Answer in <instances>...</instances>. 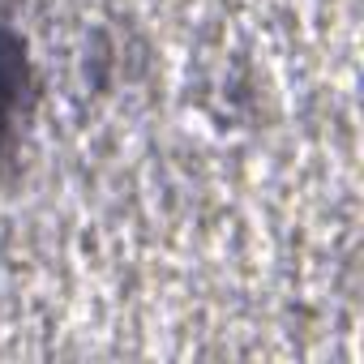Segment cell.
I'll return each instance as SVG.
<instances>
[{"label":"cell","mask_w":364,"mask_h":364,"mask_svg":"<svg viewBox=\"0 0 364 364\" xmlns=\"http://www.w3.org/2000/svg\"><path fill=\"white\" fill-rule=\"evenodd\" d=\"M26 95H31V56H26V39L22 31L14 26V18L0 5V159H5L14 133H18V120H22V107H26Z\"/></svg>","instance_id":"1"}]
</instances>
